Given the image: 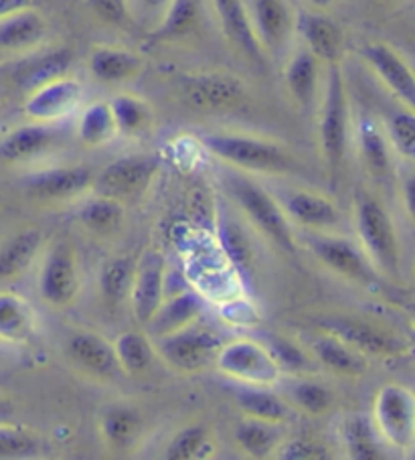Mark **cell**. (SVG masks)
<instances>
[{
	"label": "cell",
	"mask_w": 415,
	"mask_h": 460,
	"mask_svg": "<svg viewBox=\"0 0 415 460\" xmlns=\"http://www.w3.org/2000/svg\"><path fill=\"white\" fill-rule=\"evenodd\" d=\"M201 145L219 161L247 172L290 174L298 171L296 158L274 140L215 132L203 134Z\"/></svg>",
	"instance_id": "6da1fadb"
},
{
	"label": "cell",
	"mask_w": 415,
	"mask_h": 460,
	"mask_svg": "<svg viewBox=\"0 0 415 460\" xmlns=\"http://www.w3.org/2000/svg\"><path fill=\"white\" fill-rule=\"evenodd\" d=\"M223 185H225L231 199L237 203V208L243 211V216L250 219V224L258 227L268 240L288 253L298 252L288 216L266 189H261L252 179L242 177V174H227L223 179Z\"/></svg>",
	"instance_id": "7a4b0ae2"
},
{
	"label": "cell",
	"mask_w": 415,
	"mask_h": 460,
	"mask_svg": "<svg viewBox=\"0 0 415 460\" xmlns=\"http://www.w3.org/2000/svg\"><path fill=\"white\" fill-rule=\"evenodd\" d=\"M357 234L371 266L387 276L402 274V248H399L393 219L387 209L371 195L357 197Z\"/></svg>",
	"instance_id": "3957f363"
},
{
	"label": "cell",
	"mask_w": 415,
	"mask_h": 460,
	"mask_svg": "<svg viewBox=\"0 0 415 460\" xmlns=\"http://www.w3.org/2000/svg\"><path fill=\"white\" fill-rule=\"evenodd\" d=\"M350 110L340 63H329L321 110V146L331 174H339L349 146Z\"/></svg>",
	"instance_id": "277c9868"
},
{
	"label": "cell",
	"mask_w": 415,
	"mask_h": 460,
	"mask_svg": "<svg viewBox=\"0 0 415 460\" xmlns=\"http://www.w3.org/2000/svg\"><path fill=\"white\" fill-rule=\"evenodd\" d=\"M373 424L391 448L411 452L415 442V400L405 385L387 384L375 395Z\"/></svg>",
	"instance_id": "5b68a950"
},
{
	"label": "cell",
	"mask_w": 415,
	"mask_h": 460,
	"mask_svg": "<svg viewBox=\"0 0 415 460\" xmlns=\"http://www.w3.org/2000/svg\"><path fill=\"white\" fill-rule=\"evenodd\" d=\"M215 365L223 376L237 384L269 387L280 382L282 371L269 355L266 345L252 339H237L221 345Z\"/></svg>",
	"instance_id": "8992f818"
},
{
	"label": "cell",
	"mask_w": 415,
	"mask_h": 460,
	"mask_svg": "<svg viewBox=\"0 0 415 460\" xmlns=\"http://www.w3.org/2000/svg\"><path fill=\"white\" fill-rule=\"evenodd\" d=\"M316 327L340 339L342 343L353 347L363 357H399L410 351V343L402 335H395V332L363 319H355V316H321L316 321Z\"/></svg>",
	"instance_id": "52a82bcc"
},
{
	"label": "cell",
	"mask_w": 415,
	"mask_h": 460,
	"mask_svg": "<svg viewBox=\"0 0 415 460\" xmlns=\"http://www.w3.org/2000/svg\"><path fill=\"white\" fill-rule=\"evenodd\" d=\"M182 93L190 106L213 114L235 112L247 102V90L242 79L215 71L182 77Z\"/></svg>",
	"instance_id": "ba28073f"
},
{
	"label": "cell",
	"mask_w": 415,
	"mask_h": 460,
	"mask_svg": "<svg viewBox=\"0 0 415 460\" xmlns=\"http://www.w3.org/2000/svg\"><path fill=\"white\" fill-rule=\"evenodd\" d=\"M156 341L158 353L164 357L166 363L179 371H187V374L209 367L221 349L219 337L209 329L195 327V323Z\"/></svg>",
	"instance_id": "9c48e42d"
},
{
	"label": "cell",
	"mask_w": 415,
	"mask_h": 460,
	"mask_svg": "<svg viewBox=\"0 0 415 460\" xmlns=\"http://www.w3.org/2000/svg\"><path fill=\"white\" fill-rule=\"evenodd\" d=\"M158 171V161L148 155H128L110 163L98 177H93V193L110 199H128L146 191Z\"/></svg>",
	"instance_id": "30bf717a"
},
{
	"label": "cell",
	"mask_w": 415,
	"mask_h": 460,
	"mask_svg": "<svg viewBox=\"0 0 415 460\" xmlns=\"http://www.w3.org/2000/svg\"><path fill=\"white\" fill-rule=\"evenodd\" d=\"M82 279L75 252L69 243H55L47 252L45 261L39 274V295L47 305L55 308L69 306L79 295Z\"/></svg>",
	"instance_id": "8fae6325"
},
{
	"label": "cell",
	"mask_w": 415,
	"mask_h": 460,
	"mask_svg": "<svg viewBox=\"0 0 415 460\" xmlns=\"http://www.w3.org/2000/svg\"><path fill=\"white\" fill-rule=\"evenodd\" d=\"M306 245L326 268H331L332 272H337L342 279L358 282L363 287H371V284L377 282L369 258L365 256V252L357 243L347 240V237L314 234L306 237Z\"/></svg>",
	"instance_id": "7c38bea8"
},
{
	"label": "cell",
	"mask_w": 415,
	"mask_h": 460,
	"mask_svg": "<svg viewBox=\"0 0 415 460\" xmlns=\"http://www.w3.org/2000/svg\"><path fill=\"white\" fill-rule=\"evenodd\" d=\"M164 256L156 250H146L134 266V279L130 287L132 311L138 323L146 324L150 316L163 303L164 295Z\"/></svg>",
	"instance_id": "4fadbf2b"
},
{
	"label": "cell",
	"mask_w": 415,
	"mask_h": 460,
	"mask_svg": "<svg viewBox=\"0 0 415 460\" xmlns=\"http://www.w3.org/2000/svg\"><path fill=\"white\" fill-rule=\"evenodd\" d=\"M361 58L373 74L381 79V84L402 102L407 110L415 106V79L411 67L395 49L385 43H369L361 49Z\"/></svg>",
	"instance_id": "5bb4252c"
},
{
	"label": "cell",
	"mask_w": 415,
	"mask_h": 460,
	"mask_svg": "<svg viewBox=\"0 0 415 460\" xmlns=\"http://www.w3.org/2000/svg\"><path fill=\"white\" fill-rule=\"evenodd\" d=\"M93 185V172L87 166H55L33 172L25 181V189L37 201L57 203L74 199Z\"/></svg>",
	"instance_id": "9a60e30c"
},
{
	"label": "cell",
	"mask_w": 415,
	"mask_h": 460,
	"mask_svg": "<svg viewBox=\"0 0 415 460\" xmlns=\"http://www.w3.org/2000/svg\"><path fill=\"white\" fill-rule=\"evenodd\" d=\"M82 100V85L67 75L35 87L25 102V114L31 120L49 124L69 116Z\"/></svg>",
	"instance_id": "2e32d148"
},
{
	"label": "cell",
	"mask_w": 415,
	"mask_h": 460,
	"mask_svg": "<svg viewBox=\"0 0 415 460\" xmlns=\"http://www.w3.org/2000/svg\"><path fill=\"white\" fill-rule=\"evenodd\" d=\"M66 351L71 363L90 376L114 377L119 369L114 345L102 335H98V332H75V335L67 341Z\"/></svg>",
	"instance_id": "e0dca14e"
},
{
	"label": "cell",
	"mask_w": 415,
	"mask_h": 460,
	"mask_svg": "<svg viewBox=\"0 0 415 460\" xmlns=\"http://www.w3.org/2000/svg\"><path fill=\"white\" fill-rule=\"evenodd\" d=\"M205 313V298L195 290H185L169 300H163L156 313L146 323L148 335L155 339H163L172 335L189 324L197 323L199 316Z\"/></svg>",
	"instance_id": "ac0fdd59"
},
{
	"label": "cell",
	"mask_w": 415,
	"mask_h": 460,
	"mask_svg": "<svg viewBox=\"0 0 415 460\" xmlns=\"http://www.w3.org/2000/svg\"><path fill=\"white\" fill-rule=\"evenodd\" d=\"M252 22L263 51H280L294 31V14L284 0H255Z\"/></svg>",
	"instance_id": "d6986e66"
},
{
	"label": "cell",
	"mask_w": 415,
	"mask_h": 460,
	"mask_svg": "<svg viewBox=\"0 0 415 460\" xmlns=\"http://www.w3.org/2000/svg\"><path fill=\"white\" fill-rule=\"evenodd\" d=\"M213 6L219 17L223 33L229 41L252 61L261 66L266 61V51L261 49L258 37H255L252 17L242 0H213Z\"/></svg>",
	"instance_id": "ffe728a7"
},
{
	"label": "cell",
	"mask_w": 415,
	"mask_h": 460,
	"mask_svg": "<svg viewBox=\"0 0 415 460\" xmlns=\"http://www.w3.org/2000/svg\"><path fill=\"white\" fill-rule=\"evenodd\" d=\"M294 29L305 39L306 49L324 63H340L342 31L337 22L318 13H302L294 17Z\"/></svg>",
	"instance_id": "44dd1931"
},
{
	"label": "cell",
	"mask_w": 415,
	"mask_h": 460,
	"mask_svg": "<svg viewBox=\"0 0 415 460\" xmlns=\"http://www.w3.org/2000/svg\"><path fill=\"white\" fill-rule=\"evenodd\" d=\"M282 209L286 216L296 224L316 229V232H331L340 224V213L331 199L310 193V191H290L284 195Z\"/></svg>",
	"instance_id": "7402d4cb"
},
{
	"label": "cell",
	"mask_w": 415,
	"mask_h": 460,
	"mask_svg": "<svg viewBox=\"0 0 415 460\" xmlns=\"http://www.w3.org/2000/svg\"><path fill=\"white\" fill-rule=\"evenodd\" d=\"M49 25L41 13L33 6L0 19V49L3 51H29L45 41Z\"/></svg>",
	"instance_id": "603a6c76"
},
{
	"label": "cell",
	"mask_w": 415,
	"mask_h": 460,
	"mask_svg": "<svg viewBox=\"0 0 415 460\" xmlns=\"http://www.w3.org/2000/svg\"><path fill=\"white\" fill-rule=\"evenodd\" d=\"M55 142V132L47 124L19 126L6 137L0 138V161L6 164H19L33 161L47 153Z\"/></svg>",
	"instance_id": "cb8c5ba5"
},
{
	"label": "cell",
	"mask_w": 415,
	"mask_h": 460,
	"mask_svg": "<svg viewBox=\"0 0 415 460\" xmlns=\"http://www.w3.org/2000/svg\"><path fill=\"white\" fill-rule=\"evenodd\" d=\"M35 314L25 298L0 290V341L21 345L33 337Z\"/></svg>",
	"instance_id": "d4e9b609"
},
{
	"label": "cell",
	"mask_w": 415,
	"mask_h": 460,
	"mask_svg": "<svg viewBox=\"0 0 415 460\" xmlns=\"http://www.w3.org/2000/svg\"><path fill=\"white\" fill-rule=\"evenodd\" d=\"M342 444L350 458L355 460H383V440L373 420L365 414H350L340 428Z\"/></svg>",
	"instance_id": "484cf974"
},
{
	"label": "cell",
	"mask_w": 415,
	"mask_h": 460,
	"mask_svg": "<svg viewBox=\"0 0 415 460\" xmlns=\"http://www.w3.org/2000/svg\"><path fill=\"white\" fill-rule=\"evenodd\" d=\"M71 63H74V53H71L67 47H59V49L47 51L35 59L22 63L17 69V74H14V82H17L22 90L33 92L39 85L67 75Z\"/></svg>",
	"instance_id": "4316f807"
},
{
	"label": "cell",
	"mask_w": 415,
	"mask_h": 460,
	"mask_svg": "<svg viewBox=\"0 0 415 460\" xmlns=\"http://www.w3.org/2000/svg\"><path fill=\"white\" fill-rule=\"evenodd\" d=\"M90 69L102 84H122L140 74L142 59L119 47H98L90 58Z\"/></svg>",
	"instance_id": "83f0119b"
},
{
	"label": "cell",
	"mask_w": 415,
	"mask_h": 460,
	"mask_svg": "<svg viewBox=\"0 0 415 460\" xmlns=\"http://www.w3.org/2000/svg\"><path fill=\"white\" fill-rule=\"evenodd\" d=\"M231 394H234L237 408L242 410L247 418H258L266 420V422L282 424L290 414L288 403H286L280 395L269 392L268 387L242 384L234 387Z\"/></svg>",
	"instance_id": "f1b7e54d"
},
{
	"label": "cell",
	"mask_w": 415,
	"mask_h": 460,
	"mask_svg": "<svg viewBox=\"0 0 415 460\" xmlns=\"http://www.w3.org/2000/svg\"><path fill=\"white\" fill-rule=\"evenodd\" d=\"M43 245V234L39 229H25L14 234L0 245V280L17 279L33 264Z\"/></svg>",
	"instance_id": "f546056e"
},
{
	"label": "cell",
	"mask_w": 415,
	"mask_h": 460,
	"mask_svg": "<svg viewBox=\"0 0 415 460\" xmlns=\"http://www.w3.org/2000/svg\"><path fill=\"white\" fill-rule=\"evenodd\" d=\"M142 430V418L128 406H111L102 416V434L106 444L116 452H128L138 444Z\"/></svg>",
	"instance_id": "4dcf8cb0"
},
{
	"label": "cell",
	"mask_w": 415,
	"mask_h": 460,
	"mask_svg": "<svg viewBox=\"0 0 415 460\" xmlns=\"http://www.w3.org/2000/svg\"><path fill=\"white\" fill-rule=\"evenodd\" d=\"M310 349H313V355L316 357L318 363L329 367L334 374L361 376L366 369V359L361 353L355 351L347 343H342L334 335H329V332L313 339Z\"/></svg>",
	"instance_id": "1f68e13d"
},
{
	"label": "cell",
	"mask_w": 415,
	"mask_h": 460,
	"mask_svg": "<svg viewBox=\"0 0 415 460\" xmlns=\"http://www.w3.org/2000/svg\"><path fill=\"white\" fill-rule=\"evenodd\" d=\"M318 77H321L318 58H314L308 49H300L292 55L288 67H286V85L302 108L314 104Z\"/></svg>",
	"instance_id": "d6a6232c"
},
{
	"label": "cell",
	"mask_w": 415,
	"mask_h": 460,
	"mask_svg": "<svg viewBox=\"0 0 415 460\" xmlns=\"http://www.w3.org/2000/svg\"><path fill=\"white\" fill-rule=\"evenodd\" d=\"M235 442L247 456L268 458L276 455L282 444V430L276 422L258 418H245L235 428Z\"/></svg>",
	"instance_id": "836d02e7"
},
{
	"label": "cell",
	"mask_w": 415,
	"mask_h": 460,
	"mask_svg": "<svg viewBox=\"0 0 415 460\" xmlns=\"http://www.w3.org/2000/svg\"><path fill=\"white\" fill-rule=\"evenodd\" d=\"M118 134L114 116L108 102H95L87 106L77 122V138L82 145L90 148H98L108 145V142Z\"/></svg>",
	"instance_id": "e575fe53"
},
{
	"label": "cell",
	"mask_w": 415,
	"mask_h": 460,
	"mask_svg": "<svg viewBox=\"0 0 415 460\" xmlns=\"http://www.w3.org/2000/svg\"><path fill=\"white\" fill-rule=\"evenodd\" d=\"M111 116H114L116 130L124 137H140L145 134L150 124H153V112L145 100L130 96V93H122L108 102Z\"/></svg>",
	"instance_id": "d590c367"
},
{
	"label": "cell",
	"mask_w": 415,
	"mask_h": 460,
	"mask_svg": "<svg viewBox=\"0 0 415 460\" xmlns=\"http://www.w3.org/2000/svg\"><path fill=\"white\" fill-rule=\"evenodd\" d=\"M358 148H361L363 163L373 177H387L391 172V155L385 132L373 120H363L358 126Z\"/></svg>",
	"instance_id": "8d00e7d4"
},
{
	"label": "cell",
	"mask_w": 415,
	"mask_h": 460,
	"mask_svg": "<svg viewBox=\"0 0 415 460\" xmlns=\"http://www.w3.org/2000/svg\"><path fill=\"white\" fill-rule=\"evenodd\" d=\"M114 351L119 369L126 374H142L155 361V347L145 332L130 331L119 335Z\"/></svg>",
	"instance_id": "74e56055"
},
{
	"label": "cell",
	"mask_w": 415,
	"mask_h": 460,
	"mask_svg": "<svg viewBox=\"0 0 415 460\" xmlns=\"http://www.w3.org/2000/svg\"><path fill=\"white\" fill-rule=\"evenodd\" d=\"M77 217L90 232L110 235L122 226L124 209L116 199L95 195L92 201H87L84 208L79 209Z\"/></svg>",
	"instance_id": "f35d334b"
},
{
	"label": "cell",
	"mask_w": 415,
	"mask_h": 460,
	"mask_svg": "<svg viewBox=\"0 0 415 460\" xmlns=\"http://www.w3.org/2000/svg\"><path fill=\"white\" fill-rule=\"evenodd\" d=\"M199 6L197 0H171L164 9V17L161 27H158L153 39L156 41H174L189 35L197 27Z\"/></svg>",
	"instance_id": "ab89813d"
},
{
	"label": "cell",
	"mask_w": 415,
	"mask_h": 460,
	"mask_svg": "<svg viewBox=\"0 0 415 460\" xmlns=\"http://www.w3.org/2000/svg\"><path fill=\"white\" fill-rule=\"evenodd\" d=\"M136 261L132 258H114L103 264L100 274L102 295L111 305L122 303L130 295Z\"/></svg>",
	"instance_id": "60d3db41"
},
{
	"label": "cell",
	"mask_w": 415,
	"mask_h": 460,
	"mask_svg": "<svg viewBox=\"0 0 415 460\" xmlns=\"http://www.w3.org/2000/svg\"><path fill=\"white\" fill-rule=\"evenodd\" d=\"M217 235L225 256L234 261L235 268L245 272V270L252 266L253 260V248L247 234L231 217H219Z\"/></svg>",
	"instance_id": "b9f144b4"
},
{
	"label": "cell",
	"mask_w": 415,
	"mask_h": 460,
	"mask_svg": "<svg viewBox=\"0 0 415 460\" xmlns=\"http://www.w3.org/2000/svg\"><path fill=\"white\" fill-rule=\"evenodd\" d=\"M288 398L298 406L300 410H305L306 414L313 416H322L332 408V392L326 387L324 384L318 382H310V379H300V382L292 384L288 387Z\"/></svg>",
	"instance_id": "7bdbcfd3"
},
{
	"label": "cell",
	"mask_w": 415,
	"mask_h": 460,
	"mask_svg": "<svg viewBox=\"0 0 415 460\" xmlns=\"http://www.w3.org/2000/svg\"><path fill=\"white\" fill-rule=\"evenodd\" d=\"M41 455V442L33 432L14 424H0V458H33Z\"/></svg>",
	"instance_id": "ee69618b"
},
{
	"label": "cell",
	"mask_w": 415,
	"mask_h": 460,
	"mask_svg": "<svg viewBox=\"0 0 415 460\" xmlns=\"http://www.w3.org/2000/svg\"><path fill=\"white\" fill-rule=\"evenodd\" d=\"M209 448V432L205 426H189L174 436L166 447L164 456L169 460H195Z\"/></svg>",
	"instance_id": "f6af8a7d"
},
{
	"label": "cell",
	"mask_w": 415,
	"mask_h": 460,
	"mask_svg": "<svg viewBox=\"0 0 415 460\" xmlns=\"http://www.w3.org/2000/svg\"><path fill=\"white\" fill-rule=\"evenodd\" d=\"M387 142L393 146L395 153L405 158V161H413L415 156V118L411 110L405 112H395L387 120Z\"/></svg>",
	"instance_id": "bcb514c9"
},
{
	"label": "cell",
	"mask_w": 415,
	"mask_h": 460,
	"mask_svg": "<svg viewBox=\"0 0 415 460\" xmlns=\"http://www.w3.org/2000/svg\"><path fill=\"white\" fill-rule=\"evenodd\" d=\"M266 349L269 351V355L274 357V361L278 363L280 371H305L313 367L310 357L288 339L269 335Z\"/></svg>",
	"instance_id": "7dc6e473"
},
{
	"label": "cell",
	"mask_w": 415,
	"mask_h": 460,
	"mask_svg": "<svg viewBox=\"0 0 415 460\" xmlns=\"http://www.w3.org/2000/svg\"><path fill=\"white\" fill-rule=\"evenodd\" d=\"M276 455L282 460H329L332 458L329 447H324L322 442L310 440V438H292L282 440L280 448L276 450Z\"/></svg>",
	"instance_id": "c3c4849f"
},
{
	"label": "cell",
	"mask_w": 415,
	"mask_h": 460,
	"mask_svg": "<svg viewBox=\"0 0 415 460\" xmlns=\"http://www.w3.org/2000/svg\"><path fill=\"white\" fill-rule=\"evenodd\" d=\"M87 6L93 11L95 17H100L108 25L122 27L128 22V6L126 0H87Z\"/></svg>",
	"instance_id": "681fc988"
},
{
	"label": "cell",
	"mask_w": 415,
	"mask_h": 460,
	"mask_svg": "<svg viewBox=\"0 0 415 460\" xmlns=\"http://www.w3.org/2000/svg\"><path fill=\"white\" fill-rule=\"evenodd\" d=\"M31 0H0V19L9 17V14L22 11V9H29Z\"/></svg>",
	"instance_id": "f907efd6"
},
{
	"label": "cell",
	"mask_w": 415,
	"mask_h": 460,
	"mask_svg": "<svg viewBox=\"0 0 415 460\" xmlns=\"http://www.w3.org/2000/svg\"><path fill=\"white\" fill-rule=\"evenodd\" d=\"M14 403L4 394H0V424H13Z\"/></svg>",
	"instance_id": "816d5d0a"
},
{
	"label": "cell",
	"mask_w": 415,
	"mask_h": 460,
	"mask_svg": "<svg viewBox=\"0 0 415 460\" xmlns=\"http://www.w3.org/2000/svg\"><path fill=\"white\" fill-rule=\"evenodd\" d=\"M140 3L150 11H161V9H166V6H169L171 0H140Z\"/></svg>",
	"instance_id": "f5cc1de1"
},
{
	"label": "cell",
	"mask_w": 415,
	"mask_h": 460,
	"mask_svg": "<svg viewBox=\"0 0 415 460\" xmlns=\"http://www.w3.org/2000/svg\"><path fill=\"white\" fill-rule=\"evenodd\" d=\"M405 208H407V211H410V216H411V211H413V201H411V195H413V179H407V185H405Z\"/></svg>",
	"instance_id": "db71d44e"
},
{
	"label": "cell",
	"mask_w": 415,
	"mask_h": 460,
	"mask_svg": "<svg viewBox=\"0 0 415 460\" xmlns=\"http://www.w3.org/2000/svg\"><path fill=\"white\" fill-rule=\"evenodd\" d=\"M308 3L316 6V9H329V6H332L337 0H308Z\"/></svg>",
	"instance_id": "11a10c76"
}]
</instances>
